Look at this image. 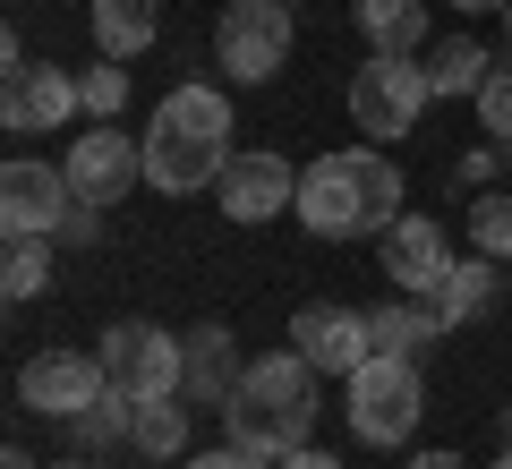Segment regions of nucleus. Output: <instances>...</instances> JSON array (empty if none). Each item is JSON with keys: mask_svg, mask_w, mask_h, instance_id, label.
<instances>
[{"mask_svg": "<svg viewBox=\"0 0 512 469\" xmlns=\"http://www.w3.org/2000/svg\"><path fill=\"white\" fill-rule=\"evenodd\" d=\"M299 222L316 239H367L402 222V163L384 145H342V154H316L299 171Z\"/></svg>", "mask_w": 512, "mask_h": 469, "instance_id": "1", "label": "nucleus"}, {"mask_svg": "<svg viewBox=\"0 0 512 469\" xmlns=\"http://www.w3.org/2000/svg\"><path fill=\"white\" fill-rule=\"evenodd\" d=\"M222 427H231V444L256 452V461L299 452L316 435V367L299 359V350H265V359H248L239 393L222 401Z\"/></svg>", "mask_w": 512, "mask_h": 469, "instance_id": "2", "label": "nucleus"}, {"mask_svg": "<svg viewBox=\"0 0 512 469\" xmlns=\"http://www.w3.org/2000/svg\"><path fill=\"white\" fill-rule=\"evenodd\" d=\"M231 171V103L214 86H180L146 120V180L163 197H197Z\"/></svg>", "mask_w": 512, "mask_h": 469, "instance_id": "3", "label": "nucleus"}, {"mask_svg": "<svg viewBox=\"0 0 512 469\" xmlns=\"http://www.w3.org/2000/svg\"><path fill=\"white\" fill-rule=\"evenodd\" d=\"M350 384V435L359 444H410L419 435V418H427V376H419V359H393V350H376V359L359 367V376H342Z\"/></svg>", "mask_w": 512, "mask_h": 469, "instance_id": "4", "label": "nucleus"}, {"mask_svg": "<svg viewBox=\"0 0 512 469\" xmlns=\"http://www.w3.org/2000/svg\"><path fill=\"white\" fill-rule=\"evenodd\" d=\"M427 103H436V86H427L419 52H376L350 77V128H359V137H410Z\"/></svg>", "mask_w": 512, "mask_h": 469, "instance_id": "5", "label": "nucleus"}, {"mask_svg": "<svg viewBox=\"0 0 512 469\" xmlns=\"http://www.w3.org/2000/svg\"><path fill=\"white\" fill-rule=\"evenodd\" d=\"M291 0H231L214 18V60L239 77V86H265V77H282V60H291Z\"/></svg>", "mask_w": 512, "mask_h": 469, "instance_id": "6", "label": "nucleus"}, {"mask_svg": "<svg viewBox=\"0 0 512 469\" xmlns=\"http://www.w3.org/2000/svg\"><path fill=\"white\" fill-rule=\"evenodd\" d=\"M103 367H111V384H120L128 401H163V393H180V384H188L180 333L146 325V316H128V325L103 333Z\"/></svg>", "mask_w": 512, "mask_h": 469, "instance_id": "7", "label": "nucleus"}, {"mask_svg": "<svg viewBox=\"0 0 512 469\" xmlns=\"http://www.w3.org/2000/svg\"><path fill=\"white\" fill-rule=\"evenodd\" d=\"M103 393H111L103 350H43V359H26V367H18V410L60 418V427H69L77 410H94Z\"/></svg>", "mask_w": 512, "mask_h": 469, "instance_id": "8", "label": "nucleus"}, {"mask_svg": "<svg viewBox=\"0 0 512 469\" xmlns=\"http://www.w3.org/2000/svg\"><path fill=\"white\" fill-rule=\"evenodd\" d=\"M69 205H77L69 171L35 163V154H9V171H0V231L9 239H60Z\"/></svg>", "mask_w": 512, "mask_h": 469, "instance_id": "9", "label": "nucleus"}, {"mask_svg": "<svg viewBox=\"0 0 512 469\" xmlns=\"http://www.w3.org/2000/svg\"><path fill=\"white\" fill-rule=\"evenodd\" d=\"M60 171H69V188L86 205H128V188L146 180V137H120V120H94Z\"/></svg>", "mask_w": 512, "mask_h": 469, "instance_id": "10", "label": "nucleus"}, {"mask_svg": "<svg viewBox=\"0 0 512 469\" xmlns=\"http://www.w3.org/2000/svg\"><path fill=\"white\" fill-rule=\"evenodd\" d=\"M86 111V94H77L69 69H52V60H26V69H9V86H0V128L9 137H43V128L77 120Z\"/></svg>", "mask_w": 512, "mask_h": 469, "instance_id": "11", "label": "nucleus"}, {"mask_svg": "<svg viewBox=\"0 0 512 469\" xmlns=\"http://www.w3.org/2000/svg\"><path fill=\"white\" fill-rule=\"evenodd\" d=\"M376 239H384V282L402 290V299H436V290H444V273H453V239H444L436 214H402L393 231H376Z\"/></svg>", "mask_w": 512, "mask_h": 469, "instance_id": "12", "label": "nucleus"}, {"mask_svg": "<svg viewBox=\"0 0 512 469\" xmlns=\"http://www.w3.org/2000/svg\"><path fill=\"white\" fill-rule=\"evenodd\" d=\"M291 350L316 367V376H359L376 359V333H367L359 307H299L291 316Z\"/></svg>", "mask_w": 512, "mask_h": 469, "instance_id": "13", "label": "nucleus"}, {"mask_svg": "<svg viewBox=\"0 0 512 469\" xmlns=\"http://www.w3.org/2000/svg\"><path fill=\"white\" fill-rule=\"evenodd\" d=\"M214 197H222L231 222H274V214L299 205V171L282 163V154H231V171L214 180Z\"/></svg>", "mask_w": 512, "mask_h": 469, "instance_id": "14", "label": "nucleus"}, {"mask_svg": "<svg viewBox=\"0 0 512 469\" xmlns=\"http://www.w3.org/2000/svg\"><path fill=\"white\" fill-rule=\"evenodd\" d=\"M188 384L180 393L197 401V410H222V401L239 393V376H248V359H239V342H231V325H188Z\"/></svg>", "mask_w": 512, "mask_h": 469, "instance_id": "15", "label": "nucleus"}, {"mask_svg": "<svg viewBox=\"0 0 512 469\" xmlns=\"http://www.w3.org/2000/svg\"><path fill=\"white\" fill-rule=\"evenodd\" d=\"M367 333H376V350H393V359H427V350H436L453 325H444L436 299H402V290H393V299L367 316Z\"/></svg>", "mask_w": 512, "mask_h": 469, "instance_id": "16", "label": "nucleus"}, {"mask_svg": "<svg viewBox=\"0 0 512 469\" xmlns=\"http://www.w3.org/2000/svg\"><path fill=\"white\" fill-rule=\"evenodd\" d=\"M86 18H94V52L103 60H137L163 35V9L154 0H86Z\"/></svg>", "mask_w": 512, "mask_h": 469, "instance_id": "17", "label": "nucleus"}, {"mask_svg": "<svg viewBox=\"0 0 512 469\" xmlns=\"http://www.w3.org/2000/svg\"><path fill=\"white\" fill-rule=\"evenodd\" d=\"M188 393H163V401H137V427H128V452L137 461H171V452H188Z\"/></svg>", "mask_w": 512, "mask_h": 469, "instance_id": "18", "label": "nucleus"}, {"mask_svg": "<svg viewBox=\"0 0 512 469\" xmlns=\"http://www.w3.org/2000/svg\"><path fill=\"white\" fill-rule=\"evenodd\" d=\"M495 282H504V273H495V256H453V273H444V290H436V307H444V325H470V316H487L495 307Z\"/></svg>", "mask_w": 512, "mask_h": 469, "instance_id": "19", "label": "nucleus"}, {"mask_svg": "<svg viewBox=\"0 0 512 469\" xmlns=\"http://www.w3.org/2000/svg\"><path fill=\"white\" fill-rule=\"evenodd\" d=\"M359 35L376 52H419L427 43V0H359Z\"/></svg>", "mask_w": 512, "mask_h": 469, "instance_id": "20", "label": "nucleus"}, {"mask_svg": "<svg viewBox=\"0 0 512 469\" xmlns=\"http://www.w3.org/2000/svg\"><path fill=\"white\" fill-rule=\"evenodd\" d=\"M128 427H137V401L111 384L94 410H77V418H69V444H77V452H111V444H128Z\"/></svg>", "mask_w": 512, "mask_h": 469, "instance_id": "21", "label": "nucleus"}, {"mask_svg": "<svg viewBox=\"0 0 512 469\" xmlns=\"http://www.w3.org/2000/svg\"><path fill=\"white\" fill-rule=\"evenodd\" d=\"M487 77H495V52H487V43H470V35H453L436 60H427V86H436V94H478Z\"/></svg>", "mask_w": 512, "mask_h": 469, "instance_id": "22", "label": "nucleus"}, {"mask_svg": "<svg viewBox=\"0 0 512 469\" xmlns=\"http://www.w3.org/2000/svg\"><path fill=\"white\" fill-rule=\"evenodd\" d=\"M43 282H52V239H9V265H0V290L9 299H43Z\"/></svg>", "mask_w": 512, "mask_h": 469, "instance_id": "23", "label": "nucleus"}, {"mask_svg": "<svg viewBox=\"0 0 512 469\" xmlns=\"http://www.w3.org/2000/svg\"><path fill=\"white\" fill-rule=\"evenodd\" d=\"M470 248L495 256V265L512 256V197H478V205H470Z\"/></svg>", "mask_w": 512, "mask_h": 469, "instance_id": "24", "label": "nucleus"}, {"mask_svg": "<svg viewBox=\"0 0 512 469\" xmlns=\"http://www.w3.org/2000/svg\"><path fill=\"white\" fill-rule=\"evenodd\" d=\"M77 94H86V120H120V103H128V69H120V60H94V69L77 77Z\"/></svg>", "mask_w": 512, "mask_h": 469, "instance_id": "25", "label": "nucleus"}, {"mask_svg": "<svg viewBox=\"0 0 512 469\" xmlns=\"http://www.w3.org/2000/svg\"><path fill=\"white\" fill-rule=\"evenodd\" d=\"M478 120H487V137H504V163H512V69L495 60V77L478 86Z\"/></svg>", "mask_w": 512, "mask_h": 469, "instance_id": "26", "label": "nucleus"}, {"mask_svg": "<svg viewBox=\"0 0 512 469\" xmlns=\"http://www.w3.org/2000/svg\"><path fill=\"white\" fill-rule=\"evenodd\" d=\"M60 239H69V248H94V239H103V205L77 197V205H69V222H60Z\"/></svg>", "mask_w": 512, "mask_h": 469, "instance_id": "27", "label": "nucleus"}, {"mask_svg": "<svg viewBox=\"0 0 512 469\" xmlns=\"http://www.w3.org/2000/svg\"><path fill=\"white\" fill-rule=\"evenodd\" d=\"M487 180H495V154H487V145H470V154L453 163V188H487Z\"/></svg>", "mask_w": 512, "mask_h": 469, "instance_id": "28", "label": "nucleus"}, {"mask_svg": "<svg viewBox=\"0 0 512 469\" xmlns=\"http://www.w3.org/2000/svg\"><path fill=\"white\" fill-rule=\"evenodd\" d=\"M188 469H274V461H256V452L222 444V452H188Z\"/></svg>", "mask_w": 512, "mask_h": 469, "instance_id": "29", "label": "nucleus"}, {"mask_svg": "<svg viewBox=\"0 0 512 469\" xmlns=\"http://www.w3.org/2000/svg\"><path fill=\"white\" fill-rule=\"evenodd\" d=\"M274 469H342V461H333V452H316V444H299V452H282Z\"/></svg>", "mask_w": 512, "mask_h": 469, "instance_id": "30", "label": "nucleus"}, {"mask_svg": "<svg viewBox=\"0 0 512 469\" xmlns=\"http://www.w3.org/2000/svg\"><path fill=\"white\" fill-rule=\"evenodd\" d=\"M410 469H461V452H410Z\"/></svg>", "mask_w": 512, "mask_h": 469, "instance_id": "31", "label": "nucleus"}, {"mask_svg": "<svg viewBox=\"0 0 512 469\" xmlns=\"http://www.w3.org/2000/svg\"><path fill=\"white\" fill-rule=\"evenodd\" d=\"M0 469H43V461H35V452H18V444H9V452H0Z\"/></svg>", "mask_w": 512, "mask_h": 469, "instance_id": "32", "label": "nucleus"}, {"mask_svg": "<svg viewBox=\"0 0 512 469\" xmlns=\"http://www.w3.org/2000/svg\"><path fill=\"white\" fill-rule=\"evenodd\" d=\"M453 9H461V18H478V9H512V0H453Z\"/></svg>", "mask_w": 512, "mask_h": 469, "instance_id": "33", "label": "nucleus"}, {"mask_svg": "<svg viewBox=\"0 0 512 469\" xmlns=\"http://www.w3.org/2000/svg\"><path fill=\"white\" fill-rule=\"evenodd\" d=\"M60 469H94V452H69V461H60Z\"/></svg>", "mask_w": 512, "mask_h": 469, "instance_id": "34", "label": "nucleus"}, {"mask_svg": "<svg viewBox=\"0 0 512 469\" xmlns=\"http://www.w3.org/2000/svg\"><path fill=\"white\" fill-rule=\"evenodd\" d=\"M487 469H512V444H504V461H487Z\"/></svg>", "mask_w": 512, "mask_h": 469, "instance_id": "35", "label": "nucleus"}, {"mask_svg": "<svg viewBox=\"0 0 512 469\" xmlns=\"http://www.w3.org/2000/svg\"><path fill=\"white\" fill-rule=\"evenodd\" d=\"M504 444H512V410H504Z\"/></svg>", "mask_w": 512, "mask_h": 469, "instance_id": "36", "label": "nucleus"}, {"mask_svg": "<svg viewBox=\"0 0 512 469\" xmlns=\"http://www.w3.org/2000/svg\"><path fill=\"white\" fill-rule=\"evenodd\" d=\"M504 35H512V9H504Z\"/></svg>", "mask_w": 512, "mask_h": 469, "instance_id": "37", "label": "nucleus"}]
</instances>
